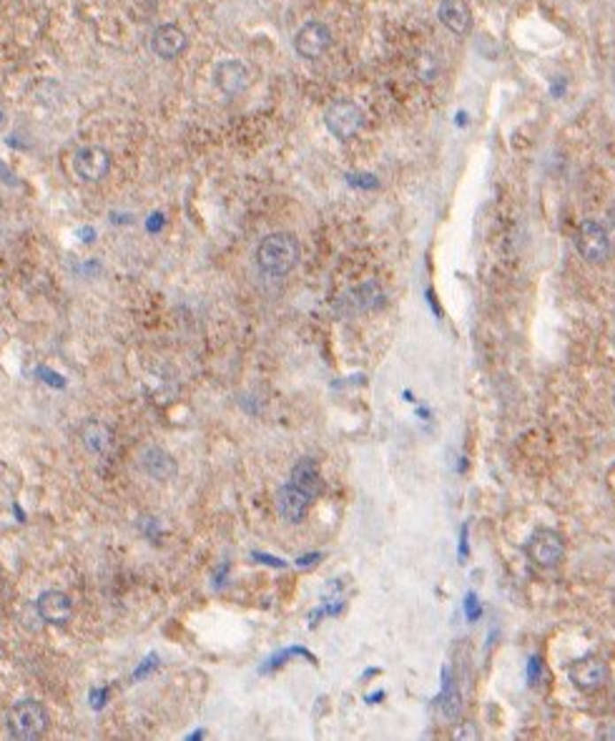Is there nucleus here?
Returning a JSON list of instances; mask_svg holds the SVG:
<instances>
[{
	"instance_id": "17",
	"label": "nucleus",
	"mask_w": 615,
	"mask_h": 741,
	"mask_svg": "<svg viewBox=\"0 0 615 741\" xmlns=\"http://www.w3.org/2000/svg\"><path fill=\"white\" fill-rule=\"evenodd\" d=\"M289 482H292L294 488H299L302 493H307L309 498H317L324 488L322 473H319V467H317V463L311 458H302L299 463L294 465Z\"/></svg>"
},
{
	"instance_id": "30",
	"label": "nucleus",
	"mask_w": 615,
	"mask_h": 741,
	"mask_svg": "<svg viewBox=\"0 0 615 741\" xmlns=\"http://www.w3.org/2000/svg\"><path fill=\"white\" fill-rule=\"evenodd\" d=\"M455 739H477V731H473V729H457Z\"/></svg>"
},
{
	"instance_id": "7",
	"label": "nucleus",
	"mask_w": 615,
	"mask_h": 741,
	"mask_svg": "<svg viewBox=\"0 0 615 741\" xmlns=\"http://www.w3.org/2000/svg\"><path fill=\"white\" fill-rule=\"evenodd\" d=\"M380 305H385V289L374 279H369V282H362L359 287L350 289L344 297H339L334 309L342 317H354V314H362L369 309H377Z\"/></svg>"
},
{
	"instance_id": "22",
	"label": "nucleus",
	"mask_w": 615,
	"mask_h": 741,
	"mask_svg": "<svg viewBox=\"0 0 615 741\" xmlns=\"http://www.w3.org/2000/svg\"><path fill=\"white\" fill-rule=\"evenodd\" d=\"M156 664H158V659H156V656H146V659L141 661L139 668L134 671V679H146V676H149V674L156 668Z\"/></svg>"
},
{
	"instance_id": "18",
	"label": "nucleus",
	"mask_w": 615,
	"mask_h": 741,
	"mask_svg": "<svg viewBox=\"0 0 615 741\" xmlns=\"http://www.w3.org/2000/svg\"><path fill=\"white\" fill-rule=\"evenodd\" d=\"M437 73H440V63L434 61L430 53L419 56V61H417V76L422 78L425 83H434Z\"/></svg>"
},
{
	"instance_id": "28",
	"label": "nucleus",
	"mask_w": 615,
	"mask_h": 741,
	"mask_svg": "<svg viewBox=\"0 0 615 741\" xmlns=\"http://www.w3.org/2000/svg\"><path fill=\"white\" fill-rule=\"evenodd\" d=\"M0 181H5V184H16V176L11 174V169H8L5 164H0Z\"/></svg>"
},
{
	"instance_id": "5",
	"label": "nucleus",
	"mask_w": 615,
	"mask_h": 741,
	"mask_svg": "<svg viewBox=\"0 0 615 741\" xmlns=\"http://www.w3.org/2000/svg\"><path fill=\"white\" fill-rule=\"evenodd\" d=\"M527 558L538 566V568H555L563 563L565 558V541L563 536L553 528H538L525 545Z\"/></svg>"
},
{
	"instance_id": "32",
	"label": "nucleus",
	"mask_w": 615,
	"mask_h": 741,
	"mask_svg": "<svg viewBox=\"0 0 615 741\" xmlns=\"http://www.w3.org/2000/svg\"><path fill=\"white\" fill-rule=\"evenodd\" d=\"M204 737V731H194V734H188L186 739H201Z\"/></svg>"
},
{
	"instance_id": "24",
	"label": "nucleus",
	"mask_w": 615,
	"mask_h": 741,
	"mask_svg": "<svg viewBox=\"0 0 615 741\" xmlns=\"http://www.w3.org/2000/svg\"><path fill=\"white\" fill-rule=\"evenodd\" d=\"M251 558H254V560H259V563H264V566H272V568H284V566H287V560H281V558H274V556H266V553H251Z\"/></svg>"
},
{
	"instance_id": "8",
	"label": "nucleus",
	"mask_w": 615,
	"mask_h": 741,
	"mask_svg": "<svg viewBox=\"0 0 615 741\" xmlns=\"http://www.w3.org/2000/svg\"><path fill=\"white\" fill-rule=\"evenodd\" d=\"M139 467L146 478L156 480V482H169L176 478V470H179L176 458L156 443H149L139 450Z\"/></svg>"
},
{
	"instance_id": "31",
	"label": "nucleus",
	"mask_w": 615,
	"mask_h": 741,
	"mask_svg": "<svg viewBox=\"0 0 615 741\" xmlns=\"http://www.w3.org/2000/svg\"><path fill=\"white\" fill-rule=\"evenodd\" d=\"M598 737L600 739H615V724H611V726H605V729H600L598 731Z\"/></svg>"
},
{
	"instance_id": "27",
	"label": "nucleus",
	"mask_w": 615,
	"mask_h": 741,
	"mask_svg": "<svg viewBox=\"0 0 615 741\" xmlns=\"http://www.w3.org/2000/svg\"><path fill=\"white\" fill-rule=\"evenodd\" d=\"M319 558H322L319 553H309V556L296 558V566H304V568H307V566H314V563H317Z\"/></svg>"
},
{
	"instance_id": "23",
	"label": "nucleus",
	"mask_w": 615,
	"mask_h": 741,
	"mask_svg": "<svg viewBox=\"0 0 615 741\" xmlns=\"http://www.w3.org/2000/svg\"><path fill=\"white\" fill-rule=\"evenodd\" d=\"M88 699H91L93 709H96V711L104 709V706H106V701H108V686H104V689H93Z\"/></svg>"
},
{
	"instance_id": "13",
	"label": "nucleus",
	"mask_w": 615,
	"mask_h": 741,
	"mask_svg": "<svg viewBox=\"0 0 615 741\" xmlns=\"http://www.w3.org/2000/svg\"><path fill=\"white\" fill-rule=\"evenodd\" d=\"M188 46V35H186L176 23H164L158 26L151 35V50L161 61H173L179 58Z\"/></svg>"
},
{
	"instance_id": "1",
	"label": "nucleus",
	"mask_w": 615,
	"mask_h": 741,
	"mask_svg": "<svg viewBox=\"0 0 615 741\" xmlns=\"http://www.w3.org/2000/svg\"><path fill=\"white\" fill-rule=\"evenodd\" d=\"M254 259H257V266L266 277H287L302 259V244L289 232L266 234L257 247Z\"/></svg>"
},
{
	"instance_id": "15",
	"label": "nucleus",
	"mask_w": 615,
	"mask_h": 741,
	"mask_svg": "<svg viewBox=\"0 0 615 741\" xmlns=\"http://www.w3.org/2000/svg\"><path fill=\"white\" fill-rule=\"evenodd\" d=\"M437 16L447 31L455 35H467L473 31V11L465 0H442Z\"/></svg>"
},
{
	"instance_id": "3",
	"label": "nucleus",
	"mask_w": 615,
	"mask_h": 741,
	"mask_svg": "<svg viewBox=\"0 0 615 741\" xmlns=\"http://www.w3.org/2000/svg\"><path fill=\"white\" fill-rule=\"evenodd\" d=\"M324 126H327V131L334 139L350 141L362 131L365 113H362V109L354 101L342 98V101H334V104L327 106V111H324Z\"/></svg>"
},
{
	"instance_id": "26",
	"label": "nucleus",
	"mask_w": 615,
	"mask_h": 741,
	"mask_svg": "<svg viewBox=\"0 0 615 741\" xmlns=\"http://www.w3.org/2000/svg\"><path fill=\"white\" fill-rule=\"evenodd\" d=\"M605 229H608V234H611V242H613V247H615V204L611 206V212H608V219H605Z\"/></svg>"
},
{
	"instance_id": "20",
	"label": "nucleus",
	"mask_w": 615,
	"mask_h": 741,
	"mask_svg": "<svg viewBox=\"0 0 615 741\" xmlns=\"http://www.w3.org/2000/svg\"><path fill=\"white\" fill-rule=\"evenodd\" d=\"M540 679H542V664H540V656H530V661H527V683H530V686H538Z\"/></svg>"
},
{
	"instance_id": "11",
	"label": "nucleus",
	"mask_w": 615,
	"mask_h": 741,
	"mask_svg": "<svg viewBox=\"0 0 615 741\" xmlns=\"http://www.w3.org/2000/svg\"><path fill=\"white\" fill-rule=\"evenodd\" d=\"M35 614L43 623L50 626H65L73 616V601L63 590H43L35 598Z\"/></svg>"
},
{
	"instance_id": "10",
	"label": "nucleus",
	"mask_w": 615,
	"mask_h": 741,
	"mask_svg": "<svg viewBox=\"0 0 615 741\" xmlns=\"http://www.w3.org/2000/svg\"><path fill=\"white\" fill-rule=\"evenodd\" d=\"M211 78H214L216 89L224 93L227 98H236V96H242L251 86L249 68L242 61H236V58H227V61L216 63Z\"/></svg>"
},
{
	"instance_id": "19",
	"label": "nucleus",
	"mask_w": 615,
	"mask_h": 741,
	"mask_svg": "<svg viewBox=\"0 0 615 741\" xmlns=\"http://www.w3.org/2000/svg\"><path fill=\"white\" fill-rule=\"evenodd\" d=\"M347 181L352 186H359V189H377L380 186L377 176H372V174H350Z\"/></svg>"
},
{
	"instance_id": "25",
	"label": "nucleus",
	"mask_w": 615,
	"mask_h": 741,
	"mask_svg": "<svg viewBox=\"0 0 615 741\" xmlns=\"http://www.w3.org/2000/svg\"><path fill=\"white\" fill-rule=\"evenodd\" d=\"M38 377H43V380H46V385H50V387H63V377H58L56 372H48L46 367H41V370H38Z\"/></svg>"
},
{
	"instance_id": "29",
	"label": "nucleus",
	"mask_w": 615,
	"mask_h": 741,
	"mask_svg": "<svg viewBox=\"0 0 615 741\" xmlns=\"http://www.w3.org/2000/svg\"><path fill=\"white\" fill-rule=\"evenodd\" d=\"M467 530H470V528L465 525L460 533V560L462 558H467Z\"/></svg>"
},
{
	"instance_id": "6",
	"label": "nucleus",
	"mask_w": 615,
	"mask_h": 741,
	"mask_svg": "<svg viewBox=\"0 0 615 741\" xmlns=\"http://www.w3.org/2000/svg\"><path fill=\"white\" fill-rule=\"evenodd\" d=\"M332 41L334 35L329 31V26L322 23V20H309L304 23L296 35H294V50L296 56H302L304 61H317L322 58L324 53L332 48Z\"/></svg>"
},
{
	"instance_id": "14",
	"label": "nucleus",
	"mask_w": 615,
	"mask_h": 741,
	"mask_svg": "<svg viewBox=\"0 0 615 741\" xmlns=\"http://www.w3.org/2000/svg\"><path fill=\"white\" fill-rule=\"evenodd\" d=\"M309 503H311V498H309L307 493H302L299 488H294L292 482H287V485L279 488L277 510L287 523H302V521L307 518Z\"/></svg>"
},
{
	"instance_id": "4",
	"label": "nucleus",
	"mask_w": 615,
	"mask_h": 741,
	"mask_svg": "<svg viewBox=\"0 0 615 741\" xmlns=\"http://www.w3.org/2000/svg\"><path fill=\"white\" fill-rule=\"evenodd\" d=\"M578 251L585 262L590 264H605L613 257V242L611 234L605 229V224H600L596 219H588L580 224L578 236H575Z\"/></svg>"
},
{
	"instance_id": "16",
	"label": "nucleus",
	"mask_w": 615,
	"mask_h": 741,
	"mask_svg": "<svg viewBox=\"0 0 615 741\" xmlns=\"http://www.w3.org/2000/svg\"><path fill=\"white\" fill-rule=\"evenodd\" d=\"M78 440H81V445L88 450L91 455H106L111 445H113V433H111V428H108L106 422H101V420H86L78 428Z\"/></svg>"
},
{
	"instance_id": "12",
	"label": "nucleus",
	"mask_w": 615,
	"mask_h": 741,
	"mask_svg": "<svg viewBox=\"0 0 615 741\" xmlns=\"http://www.w3.org/2000/svg\"><path fill=\"white\" fill-rule=\"evenodd\" d=\"M568 676L578 689H583V691H596V689H600V686L608 681L611 671H608V664H605L600 656H583V659H578L575 664H570Z\"/></svg>"
},
{
	"instance_id": "9",
	"label": "nucleus",
	"mask_w": 615,
	"mask_h": 741,
	"mask_svg": "<svg viewBox=\"0 0 615 741\" xmlns=\"http://www.w3.org/2000/svg\"><path fill=\"white\" fill-rule=\"evenodd\" d=\"M111 171V154L101 146H83L73 154V174L86 184L106 179Z\"/></svg>"
},
{
	"instance_id": "21",
	"label": "nucleus",
	"mask_w": 615,
	"mask_h": 741,
	"mask_svg": "<svg viewBox=\"0 0 615 741\" xmlns=\"http://www.w3.org/2000/svg\"><path fill=\"white\" fill-rule=\"evenodd\" d=\"M465 614H467V621H477V618L482 616V606L477 603V596L475 593H467L465 596Z\"/></svg>"
},
{
	"instance_id": "2",
	"label": "nucleus",
	"mask_w": 615,
	"mask_h": 741,
	"mask_svg": "<svg viewBox=\"0 0 615 741\" xmlns=\"http://www.w3.org/2000/svg\"><path fill=\"white\" fill-rule=\"evenodd\" d=\"M48 709L35 699H23L8 709L5 726L8 734L18 741H35L48 731Z\"/></svg>"
}]
</instances>
